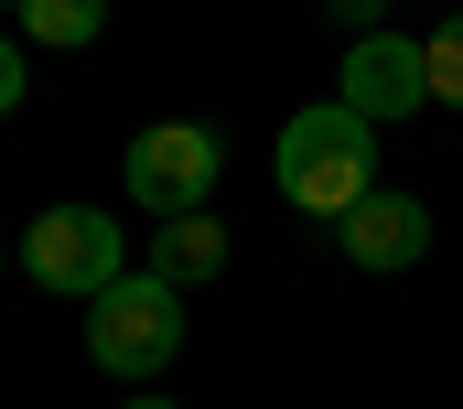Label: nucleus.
<instances>
[{
    "label": "nucleus",
    "instance_id": "nucleus-9",
    "mask_svg": "<svg viewBox=\"0 0 463 409\" xmlns=\"http://www.w3.org/2000/svg\"><path fill=\"white\" fill-rule=\"evenodd\" d=\"M420 54H431V108H463V11L420 43Z\"/></svg>",
    "mask_w": 463,
    "mask_h": 409
},
{
    "label": "nucleus",
    "instance_id": "nucleus-11",
    "mask_svg": "<svg viewBox=\"0 0 463 409\" xmlns=\"http://www.w3.org/2000/svg\"><path fill=\"white\" fill-rule=\"evenodd\" d=\"M129 409H184V399H129Z\"/></svg>",
    "mask_w": 463,
    "mask_h": 409
},
{
    "label": "nucleus",
    "instance_id": "nucleus-7",
    "mask_svg": "<svg viewBox=\"0 0 463 409\" xmlns=\"http://www.w3.org/2000/svg\"><path fill=\"white\" fill-rule=\"evenodd\" d=\"M151 270H162L173 291H184V281H216V270H227V226H216L205 204H194V215H162V237H151Z\"/></svg>",
    "mask_w": 463,
    "mask_h": 409
},
{
    "label": "nucleus",
    "instance_id": "nucleus-10",
    "mask_svg": "<svg viewBox=\"0 0 463 409\" xmlns=\"http://www.w3.org/2000/svg\"><path fill=\"white\" fill-rule=\"evenodd\" d=\"M22 87H33V54H22V43H0V119L22 108Z\"/></svg>",
    "mask_w": 463,
    "mask_h": 409
},
{
    "label": "nucleus",
    "instance_id": "nucleus-8",
    "mask_svg": "<svg viewBox=\"0 0 463 409\" xmlns=\"http://www.w3.org/2000/svg\"><path fill=\"white\" fill-rule=\"evenodd\" d=\"M11 11H22V33L54 43V54H76V43L109 33V0H11Z\"/></svg>",
    "mask_w": 463,
    "mask_h": 409
},
{
    "label": "nucleus",
    "instance_id": "nucleus-4",
    "mask_svg": "<svg viewBox=\"0 0 463 409\" xmlns=\"http://www.w3.org/2000/svg\"><path fill=\"white\" fill-rule=\"evenodd\" d=\"M216 173H227V140L205 119H162L129 140V204H151V215H194L216 195Z\"/></svg>",
    "mask_w": 463,
    "mask_h": 409
},
{
    "label": "nucleus",
    "instance_id": "nucleus-5",
    "mask_svg": "<svg viewBox=\"0 0 463 409\" xmlns=\"http://www.w3.org/2000/svg\"><path fill=\"white\" fill-rule=\"evenodd\" d=\"M335 98L355 119H410V108H431V54L399 33H355L345 65H335Z\"/></svg>",
    "mask_w": 463,
    "mask_h": 409
},
{
    "label": "nucleus",
    "instance_id": "nucleus-2",
    "mask_svg": "<svg viewBox=\"0 0 463 409\" xmlns=\"http://www.w3.org/2000/svg\"><path fill=\"white\" fill-rule=\"evenodd\" d=\"M87 356H98L109 377H162V366L184 356V291H173L162 270H118L109 291L87 302Z\"/></svg>",
    "mask_w": 463,
    "mask_h": 409
},
{
    "label": "nucleus",
    "instance_id": "nucleus-6",
    "mask_svg": "<svg viewBox=\"0 0 463 409\" xmlns=\"http://www.w3.org/2000/svg\"><path fill=\"white\" fill-rule=\"evenodd\" d=\"M420 248H431V204L420 195H366L345 215V259L355 270H410Z\"/></svg>",
    "mask_w": 463,
    "mask_h": 409
},
{
    "label": "nucleus",
    "instance_id": "nucleus-12",
    "mask_svg": "<svg viewBox=\"0 0 463 409\" xmlns=\"http://www.w3.org/2000/svg\"><path fill=\"white\" fill-rule=\"evenodd\" d=\"M0 11H11V0H0Z\"/></svg>",
    "mask_w": 463,
    "mask_h": 409
},
{
    "label": "nucleus",
    "instance_id": "nucleus-1",
    "mask_svg": "<svg viewBox=\"0 0 463 409\" xmlns=\"http://www.w3.org/2000/svg\"><path fill=\"white\" fill-rule=\"evenodd\" d=\"M280 195L302 204V215H335L345 226L355 204L377 195V119H355L345 98L291 108L280 119Z\"/></svg>",
    "mask_w": 463,
    "mask_h": 409
},
{
    "label": "nucleus",
    "instance_id": "nucleus-3",
    "mask_svg": "<svg viewBox=\"0 0 463 409\" xmlns=\"http://www.w3.org/2000/svg\"><path fill=\"white\" fill-rule=\"evenodd\" d=\"M22 270H33V291H76V302H98L118 270V215L109 204H54V215H33V237H22Z\"/></svg>",
    "mask_w": 463,
    "mask_h": 409
}]
</instances>
